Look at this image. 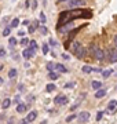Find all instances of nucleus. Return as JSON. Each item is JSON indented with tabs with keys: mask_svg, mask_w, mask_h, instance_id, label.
<instances>
[{
	"mask_svg": "<svg viewBox=\"0 0 117 124\" xmlns=\"http://www.w3.org/2000/svg\"><path fill=\"white\" fill-rule=\"evenodd\" d=\"M48 77H50L51 80H57V79L59 77V75H58V73H55V72H50Z\"/></svg>",
	"mask_w": 117,
	"mask_h": 124,
	"instance_id": "412c9836",
	"label": "nucleus"
},
{
	"mask_svg": "<svg viewBox=\"0 0 117 124\" xmlns=\"http://www.w3.org/2000/svg\"><path fill=\"white\" fill-rule=\"evenodd\" d=\"M45 19H47V18H45L44 13H40V21H41L43 23H44V22H45Z\"/></svg>",
	"mask_w": 117,
	"mask_h": 124,
	"instance_id": "2f4dec72",
	"label": "nucleus"
},
{
	"mask_svg": "<svg viewBox=\"0 0 117 124\" xmlns=\"http://www.w3.org/2000/svg\"><path fill=\"white\" fill-rule=\"evenodd\" d=\"M112 72H113L112 69H106V70H102V76H103L105 79H108L109 76L112 75Z\"/></svg>",
	"mask_w": 117,
	"mask_h": 124,
	"instance_id": "a211bd4d",
	"label": "nucleus"
},
{
	"mask_svg": "<svg viewBox=\"0 0 117 124\" xmlns=\"http://www.w3.org/2000/svg\"><path fill=\"white\" fill-rule=\"evenodd\" d=\"M86 54H87V50L84 48L83 46H81L80 48H79V50H77V51H76V54H74V55H76L77 58H83V57H84V55H86Z\"/></svg>",
	"mask_w": 117,
	"mask_h": 124,
	"instance_id": "1a4fd4ad",
	"label": "nucleus"
},
{
	"mask_svg": "<svg viewBox=\"0 0 117 124\" xmlns=\"http://www.w3.org/2000/svg\"><path fill=\"white\" fill-rule=\"evenodd\" d=\"M62 58L63 59H69V55L68 54H62Z\"/></svg>",
	"mask_w": 117,
	"mask_h": 124,
	"instance_id": "58836bf2",
	"label": "nucleus"
},
{
	"mask_svg": "<svg viewBox=\"0 0 117 124\" xmlns=\"http://www.w3.org/2000/svg\"><path fill=\"white\" fill-rule=\"evenodd\" d=\"M1 69H3V65H0V70H1Z\"/></svg>",
	"mask_w": 117,
	"mask_h": 124,
	"instance_id": "a18cd8bd",
	"label": "nucleus"
},
{
	"mask_svg": "<svg viewBox=\"0 0 117 124\" xmlns=\"http://www.w3.org/2000/svg\"><path fill=\"white\" fill-rule=\"evenodd\" d=\"M54 90H55V84H48L47 85V91H48V93L54 91Z\"/></svg>",
	"mask_w": 117,
	"mask_h": 124,
	"instance_id": "c85d7f7f",
	"label": "nucleus"
},
{
	"mask_svg": "<svg viewBox=\"0 0 117 124\" xmlns=\"http://www.w3.org/2000/svg\"><path fill=\"white\" fill-rule=\"evenodd\" d=\"M28 43H29V41H28V39H22V40H21V44H22V46H26Z\"/></svg>",
	"mask_w": 117,
	"mask_h": 124,
	"instance_id": "4c0bfd02",
	"label": "nucleus"
},
{
	"mask_svg": "<svg viewBox=\"0 0 117 124\" xmlns=\"http://www.w3.org/2000/svg\"><path fill=\"white\" fill-rule=\"evenodd\" d=\"M36 7H37V1H36V0H33V1H32V8L35 10Z\"/></svg>",
	"mask_w": 117,
	"mask_h": 124,
	"instance_id": "e433bc0d",
	"label": "nucleus"
},
{
	"mask_svg": "<svg viewBox=\"0 0 117 124\" xmlns=\"http://www.w3.org/2000/svg\"><path fill=\"white\" fill-rule=\"evenodd\" d=\"M58 1H70V0H58Z\"/></svg>",
	"mask_w": 117,
	"mask_h": 124,
	"instance_id": "c03bdc74",
	"label": "nucleus"
},
{
	"mask_svg": "<svg viewBox=\"0 0 117 124\" xmlns=\"http://www.w3.org/2000/svg\"><path fill=\"white\" fill-rule=\"evenodd\" d=\"M23 35H25V32H23V31H19L18 32V36H23Z\"/></svg>",
	"mask_w": 117,
	"mask_h": 124,
	"instance_id": "ea45409f",
	"label": "nucleus"
},
{
	"mask_svg": "<svg viewBox=\"0 0 117 124\" xmlns=\"http://www.w3.org/2000/svg\"><path fill=\"white\" fill-rule=\"evenodd\" d=\"M81 47V44L79 43V41H74V43H72V46H70V51H72L73 54H76V51Z\"/></svg>",
	"mask_w": 117,
	"mask_h": 124,
	"instance_id": "9d476101",
	"label": "nucleus"
},
{
	"mask_svg": "<svg viewBox=\"0 0 117 124\" xmlns=\"http://www.w3.org/2000/svg\"><path fill=\"white\" fill-rule=\"evenodd\" d=\"M94 57L96 58L98 61H102V59L105 58V53L101 48H96V51H95V54H94Z\"/></svg>",
	"mask_w": 117,
	"mask_h": 124,
	"instance_id": "0eeeda50",
	"label": "nucleus"
},
{
	"mask_svg": "<svg viewBox=\"0 0 117 124\" xmlns=\"http://www.w3.org/2000/svg\"><path fill=\"white\" fill-rule=\"evenodd\" d=\"M81 70H83V73H86V75H90V73L94 72V69L91 66H88V65H84V66L81 68Z\"/></svg>",
	"mask_w": 117,
	"mask_h": 124,
	"instance_id": "2eb2a0df",
	"label": "nucleus"
},
{
	"mask_svg": "<svg viewBox=\"0 0 117 124\" xmlns=\"http://www.w3.org/2000/svg\"><path fill=\"white\" fill-rule=\"evenodd\" d=\"M50 46H54V47H57V46H58V43H57L54 39H50Z\"/></svg>",
	"mask_w": 117,
	"mask_h": 124,
	"instance_id": "473e14b6",
	"label": "nucleus"
},
{
	"mask_svg": "<svg viewBox=\"0 0 117 124\" xmlns=\"http://www.w3.org/2000/svg\"><path fill=\"white\" fill-rule=\"evenodd\" d=\"M18 25H19V19L18 18H14L13 21H11V25H10V26L11 28H17Z\"/></svg>",
	"mask_w": 117,
	"mask_h": 124,
	"instance_id": "aec40b11",
	"label": "nucleus"
},
{
	"mask_svg": "<svg viewBox=\"0 0 117 124\" xmlns=\"http://www.w3.org/2000/svg\"><path fill=\"white\" fill-rule=\"evenodd\" d=\"M80 29H83V26H80V28H77V29H74V31H72V32H70V33H69V40H72V39H73V36L76 35L77 32L80 31Z\"/></svg>",
	"mask_w": 117,
	"mask_h": 124,
	"instance_id": "6ab92c4d",
	"label": "nucleus"
},
{
	"mask_svg": "<svg viewBox=\"0 0 117 124\" xmlns=\"http://www.w3.org/2000/svg\"><path fill=\"white\" fill-rule=\"evenodd\" d=\"M55 70L59 72V73H65V72H68V69L63 66V65H61V63H57L55 65Z\"/></svg>",
	"mask_w": 117,
	"mask_h": 124,
	"instance_id": "4468645a",
	"label": "nucleus"
},
{
	"mask_svg": "<svg viewBox=\"0 0 117 124\" xmlns=\"http://www.w3.org/2000/svg\"><path fill=\"white\" fill-rule=\"evenodd\" d=\"M114 46H116V48H117V36H114Z\"/></svg>",
	"mask_w": 117,
	"mask_h": 124,
	"instance_id": "a19ab883",
	"label": "nucleus"
},
{
	"mask_svg": "<svg viewBox=\"0 0 117 124\" xmlns=\"http://www.w3.org/2000/svg\"><path fill=\"white\" fill-rule=\"evenodd\" d=\"M28 32H29V33H33V32H35V25H30V26L28 28Z\"/></svg>",
	"mask_w": 117,
	"mask_h": 124,
	"instance_id": "f704fd0d",
	"label": "nucleus"
},
{
	"mask_svg": "<svg viewBox=\"0 0 117 124\" xmlns=\"http://www.w3.org/2000/svg\"><path fill=\"white\" fill-rule=\"evenodd\" d=\"M17 76V69H10V72H8V77L10 79H14Z\"/></svg>",
	"mask_w": 117,
	"mask_h": 124,
	"instance_id": "4be33fe9",
	"label": "nucleus"
},
{
	"mask_svg": "<svg viewBox=\"0 0 117 124\" xmlns=\"http://www.w3.org/2000/svg\"><path fill=\"white\" fill-rule=\"evenodd\" d=\"M76 117H77L76 115H70V116H68V117H66V121H68V123H70V121H72V120H74Z\"/></svg>",
	"mask_w": 117,
	"mask_h": 124,
	"instance_id": "bb28decb",
	"label": "nucleus"
},
{
	"mask_svg": "<svg viewBox=\"0 0 117 124\" xmlns=\"http://www.w3.org/2000/svg\"><path fill=\"white\" fill-rule=\"evenodd\" d=\"M91 87H92L95 91H98V90H101V87H102V83L98 81V80H94V81L91 83Z\"/></svg>",
	"mask_w": 117,
	"mask_h": 124,
	"instance_id": "9b49d317",
	"label": "nucleus"
},
{
	"mask_svg": "<svg viewBox=\"0 0 117 124\" xmlns=\"http://www.w3.org/2000/svg\"><path fill=\"white\" fill-rule=\"evenodd\" d=\"M50 53V48L47 44H43V54H48Z\"/></svg>",
	"mask_w": 117,
	"mask_h": 124,
	"instance_id": "c756f323",
	"label": "nucleus"
},
{
	"mask_svg": "<svg viewBox=\"0 0 117 124\" xmlns=\"http://www.w3.org/2000/svg\"><path fill=\"white\" fill-rule=\"evenodd\" d=\"M74 85H76V83L70 81V83H68V84H66V88H74Z\"/></svg>",
	"mask_w": 117,
	"mask_h": 124,
	"instance_id": "7c9ffc66",
	"label": "nucleus"
},
{
	"mask_svg": "<svg viewBox=\"0 0 117 124\" xmlns=\"http://www.w3.org/2000/svg\"><path fill=\"white\" fill-rule=\"evenodd\" d=\"M30 50H33V51L37 50V43L35 41V40H30Z\"/></svg>",
	"mask_w": 117,
	"mask_h": 124,
	"instance_id": "b1692460",
	"label": "nucleus"
},
{
	"mask_svg": "<svg viewBox=\"0 0 117 124\" xmlns=\"http://www.w3.org/2000/svg\"><path fill=\"white\" fill-rule=\"evenodd\" d=\"M83 17H91V13L90 11H86V10H74V11H63V13L59 14V22L57 25L58 29H61V26L69 23L70 21L73 19H77V18H83Z\"/></svg>",
	"mask_w": 117,
	"mask_h": 124,
	"instance_id": "f257e3e1",
	"label": "nucleus"
},
{
	"mask_svg": "<svg viewBox=\"0 0 117 124\" xmlns=\"http://www.w3.org/2000/svg\"><path fill=\"white\" fill-rule=\"evenodd\" d=\"M68 4L70 8H74V7H79V6H84L86 0H70V1H68Z\"/></svg>",
	"mask_w": 117,
	"mask_h": 124,
	"instance_id": "20e7f679",
	"label": "nucleus"
},
{
	"mask_svg": "<svg viewBox=\"0 0 117 124\" xmlns=\"http://www.w3.org/2000/svg\"><path fill=\"white\" fill-rule=\"evenodd\" d=\"M3 84V79H1V77H0V85Z\"/></svg>",
	"mask_w": 117,
	"mask_h": 124,
	"instance_id": "37998d69",
	"label": "nucleus"
},
{
	"mask_svg": "<svg viewBox=\"0 0 117 124\" xmlns=\"http://www.w3.org/2000/svg\"><path fill=\"white\" fill-rule=\"evenodd\" d=\"M102 116H103V112H98V115H96V120H101V119H102Z\"/></svg>",
	"mask_w": 117,
	"mask_h": 124,
	"instance_id": "c9c22d12",
	"label": "nucleus"
},
{
	"mask_svg": "<svg viewBox=\"0 0 117 124\" xmlns=\"http://www.w3.org/2000/svg\"><path fill=\"white\" fill-rule=\"evenodd\" d=\"M55 65H57V63H52V62H48V63H47V69H48L50 72L55 70Z\"/></svg>",
	"mask_w": 117,
	"mask_h": 124,
	"instance_id": "5701e85b",
	"label": "nucleus"
},
{
	"mask_svg": "<svg viewBox=\"0 0 117 124\" xmlns=\"http://www.w3.org/2000/svg\"><path fill=\"white\" fill-rule=\"evenodd\" d=\"M26 123H28L26 120H22V121H21V123H19V124H26Z\"/></svg>",
	"mask_w": 117,
	"mask_h": 124,
	"instance_id": "79ce46f5",
	"label": "nucleus"
},
{
	"mask_svg": "<svg viewBox=\"0 0 117 124\" xmlns=\"http://www.w3.org/2000/svg\"><path fill=\"white\" fill-rule=\"evenodd\" d=\"M22 55H23V58L29 59L30 57H33V55H35V51H33V50H30V48H25L22 51Z\"/></svg>",
	"mask_w": 117,
	"mask_h": 124,
	"instance_id": "423d86ee",
	"label": "nucleus"
},
{
	"mask_svg": "<svg viewBox=\"0 0 117 124\" xmlns=\"http://www.w3.org/2000/svg\"><path fill=\"white\" fill-rule=\"evenodd\" d=\"M77 117H79V120H80L81 123H87V121H88V120H90V112H81L80 115L77 116Z\"/></svg>",
	"mask_w": 117,
	"mask_h": 124,
	"instance_id": "39448f33",
	"label": "nucleus"
},
{
	"mask_svg": "<svg viewBox=\"0 0 117 124\" xmlns=\"http://www.w3.org/2000/svg\"><path fill=\"white\" fill-rule=\"evenodd\" d=\"M8 43H10L11 46H15V44H17V39H15V37H10V39H8Z\"/></svg>",
	"mask_w": 117,
	"mask_h": 124,
	"instance_id": "a878e982",
	"label": "nucleus"
},
{
	"mask_svg": "<svg viewBox=\"0 0 117 124\" xmlns=\"http://www.w3.org/2000/svg\"><path fill=\"white\" fill-rule=\"evenodd\" d=\"M25 110H26V105L25 103H18L17 105V112L18 113H23Z\"/></svg>",
	"mask_w": 117,
	"mask_h": 124,
	"instance_id": "f3484780",
	"label": "nucleus"
},
{
	"mask_svg": "<svg viewBox=\"0 0 117 124\" xmlns=\"http://www.w3.org/2000/svg\"><path fill=\"white\" fill-rule=\"evenodd\" d=\"M36 117H37V112L32 110L30 113H28V116H26V119H25V120H26L28 123H30V121H33V120L36 119Z\"/></svg>",
	"mask_w": 117,
	"mask_h": 124,
	"instance_id": "6e6552de",
	"label": "nucleus"
},
{
	"mask_svg": "<svg viewBox=\"0 0 117 124\" xmlns=\"http://www.w3.org/2000/svg\"><path fill=\"white\" fill-rule=\"evenodd\" d=\"M10 105H11V99H10V98L3 99V102H1V108H3V109H8Z\"/></svg>",
	"mask_w": 117,
	"mask_h": 124,
	"instance_id": "ddd939ff",
	"label": "nucleus"
},
{
	"mask_svg": "<svg viewBox=\"0 0 117 124\" xmlns=\"http://www.w3.org/2000/svg\"><path fill=\"white\" fill-rule=\"evenodd\" d=\"M105 95H106V91H105V90H98V91H96V93H95V98H98V99H101V98H103Z\"/></svg>",
	"mask_w": 117,
	"mask_h": 124,
	"instance_id": "dca6fc26",
	"label": "nucleus"
},
{
	"mask_svg": "<svg viewBox=\"0 0 117 124\" xmlns=\"http://www.w3.org/2000/svg\"><path fill=\"white\" fill-rule=\"evenodd\" d=\"M108 59L110 63H116L117 62V48H110L108 51Z\"/></svg>",
	"mask_w": 117,
	"mask_h": 124,
	"instance_id": "f03ea898",
	"label": "nucleus"
},
{
	"mask_svg": "<svg viewBox=\"0 0 117 124\" xmlns=\"http://www.w3.org/2000/svg\"><path fill=\"white\" fill-rule=\"evenodd\" d=\"M39 29H40V33H41V35H47V32H48L45 26H40Z\"/></svg>",
	"mask_w": 117,
	"mask_h": 124,
	"instance_id": "cd10ccee",
	"label": "nucleus"
},
{
	"mask_svg": "<svg viewBox=\"0 0 117 124\" xmlns=\"http://www.w3.org/2000/svg\"><path fill=\"white\" fill-rule=\"evenodd\" d=\"M6 57V50L4 48H0V58Z\"/></svg>",
	"mask_w": 117,
	"mask_h": 124,
	"instance_id": "72a5a7b5",
	"label": "nucleus"
},
{
	"mask_svg": "<svg viewBox=\"0 0 117 124\" xmlns=\"http://www.w3.org/2000/svg\"><path fill=\"white\" fill-rule=\"evenodd\" d=\"M116 108H117V101H110L109 102V105H108V110L109 112H114Z\"/></svg>",
	"mask_w": 117,
	"mask_h": 124,
	"instance_id": "f8f14e48",
	"label": "nucleus"
},
{
	"mask_svg": "<svg viewBox=\"0 0 117 124\" xmlns=\"http://www.w3.org/2000/svg\"><path fill=\"white\" fill-rule=\"evenodd\" d=\"M68 101H69V99L65 97V95H58V97H55L54 103H55V105H58V106H62V105H66Z\"/></svg>",
	"mask_w": 117,
	"mask_h": 124,
	"instance_id": "7ed1b4c3",
	"label": "nucleus"
},
{
	"mask_svg": "<svg viewBox=\"0 0 117 124\" xmlns=\"http://www.w3.org/2000/svg\"><path fill=\"white\" fill-rule=\"evenodd\" d=\"M10 33H11V26L4 28V31H3V36H8Z\"/></svg>",
	"mask_w": 117,
	"mask_h": 124,
	"instance_id": "393cba45",
	"label": "nucleus"
}]
</instances>
